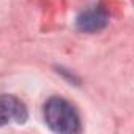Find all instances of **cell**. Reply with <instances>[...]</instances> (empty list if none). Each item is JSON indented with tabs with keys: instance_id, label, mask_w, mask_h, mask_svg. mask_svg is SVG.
<instances>
[{
	"instance_id": "2",
	"label": "cell",
	"mask_w": 134,
	"mask_h": 134,
	"mask_svg": "<svg viewBox=\"0 0 134 134\" xmlns=\"http://www.w3.org/2000/svg\"><path fill=\"white\" fill-rule=\"evenodd\" d=\"M29 118L25 104L13 95H0V126L11 123L24 125Z\"/></svg>"
},
{
	"instance_id": "1",
	"label": "cell",
	"mask_w": 134,
	"mask_h": 134,
	"mask_svg": "<svg viewBox=\"0 0 134 134\" xmlns=\"http://www.w3.org/2000/svg\"><path fill=\"white\" fill-rule=\"evenodd\" d=\"M43 118L54 132L73 134L81 131V118L74 106L60 96L49 98L43 106Z\"/></svg>"
},
{
	"instance_id": "3",
	"label": "cell",
	"mask_w": 134,
	"mask_h": 134,
	"mask_svg": "<svg viewBox=\"0 0 134 134\" xmlns=\"http://www.w3.org/2000/svg\"><path fill=\"white\" fill-rule=\"evenodd\" d=\"M109 24V16L101 7H90L76 18V27L85 33H96Z\"/></svg>"
}]
</instances>
